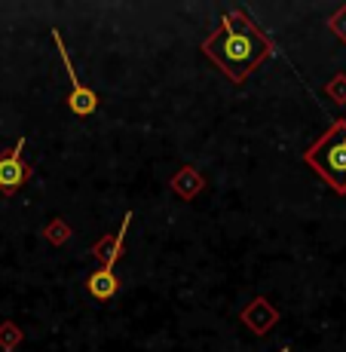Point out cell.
I'll use <instances>...</instances> for the list:
<instances>
[{
    "label": "cell",
    "mask_w": 346,
    "mask_h": 352,
    "mask_svg": "<svg viewBox=\"0 0 346 352\" xmlns=\"http://www.w3.org/2000/svg\"><path fill=\"white\" fill-rule=\"evenodd\" d=\"M86 291H89V297L92 300H111L113 294L120 291V279L113 276V270H105V267H98L95 273L86 279Z\"/></svg>",
    "instance_id": "cell-6"
},
{
    "label": "cell",
    "mask_w": 346,
    "mask_h": 352,
    "mask_svg": "<svg viewBox=\"0 0 346 352\" xmlns=\"http://www.w3.org/2000/svg\"><path fill=\"white\" fill-rule=\"evenodd\" d=\"M172 187H175V193H178L181 199H193V196L202 190V178L196 175V168H184V172L172 181Z\"/></svg>",
    "instance_id": "cell-7"
},
{
    "label": "cell",
    "mask_w": 346,
    "mask_h": 352,
    "mask_svg": "<svg viewBox=\"0 0 346 352\" xmlns=\"http://www.w3.org/2000/svg\"><path fill=\"white\" fill-rule=\"evenodd\" d=\"M202 52L227 74L230 83H246L248 74H255L273 52V43L248 12L233 10L221 19L218 31L202 43Z\"/></svg>",
    "instance_id": "cell-1"
},
{
    "label": "cell",
    "mask_w": 346,
    "mask_h": 352,
    "mask_svg": "<svg viewBox=\"0 0 346 352\" xmlns=\"http://www.w3.org/2000/svg\"><path fill=\"white\" fill-rule=\"evenodd\" d=\"M25 144H28V141L19 138L16 147H10L6 153H0V193L3 196H12L31 175V168L25 166V160H22Z\"/></svg>",
    "instance_id": "cell-4"
},
{
    "label": "cell",
    "mask_w": 346,
    "mask_h": 352,
    "mask_svg": "<svg viewBox=\"0 0 346 352\" xmlns=\"http://www.w3.org/2000/svg\"><path fill=\"white\" fill-rule=\"evenodd\" d=\"M52 40H56L58 56H62L67 74H71V96H67L71 98V111L77 113V117H89V113H95V107H98V96H95L89 86H83V80L77 77V71H74V65H71V56H67V50L62 43V34H58L56 28H52Z\"/></svg>",
    "instance_id": "cell-3"
},
{
    "label": "cell",
    "mask_w": 346,
    "mask_h": 352,
    "mask_svg": "<svg viewBox=\"0 0 346 352\" xmlns=\"http://www.w3.org/2000/svg\"><path fill=\"white\" fill-rule=\"evenodd\" d=\"M129 224H132V214H126L123 224L113 236H105V239L98 242V245L92 248V254L98 257V263L105 270H113V263H117V257L123 254V242H126V233H129Z\"/></svg>",
    "instance_id": "cell-5"
},
{
    "label": "cell",
    "mask_w": 346,
    "mask_h": 352,
    "mask_svg": "<svg viewBox=\"0 0 346 352\" xmlns=\"http://www.w3.org/2000/svg\"><path fill=\"white\" fill-rule=\"evenodd\" d=\"M303 162L334 193L346 196V120H337L313 147H307Z\"/></svg>",
    "instance_id": "cell-2"
},
{
    "label": "cell",
    "mask_w": 346,
    "mask_h": 352,
    "mask_svg": "<svg viewBox=\"0 0 346 352\" xmlns=\"http://www.w3.org/2000/svg\"><path fill=\"white\" fill-rule=\"evenodd\" d=\"M282 352H288V349H282Z\"/></svg>",
    "instance_id": "cell-8"
}]
</instances>
